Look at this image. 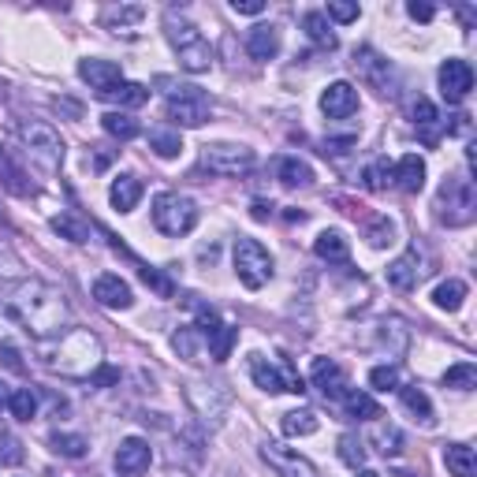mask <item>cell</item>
I'll return each instance as SVG.
<instances>
[{
  "label": "cell",
  "mask_w": 477,
  "mask_h": 477,
  "mask_svg": "<svg viewBox=\"0 0 477 477\" xmlns=\"http://www.w3.org/2000/svg\"><path fill=\"white\" fill-rule=\"evenodd\" d=\"M149 459H154V451H149V440L142 437H128L119 447H116V470L123 477H138L149 470Z\"/></svg>",
  "instance_id": "obj_14"
},
{
  "label": "cell",
  "mask_w": 477,
  "mask_h": 477,
  "mask_svg": "<svg viewBox=\"0 0 477 477\" xmlns=\"http://www.w3.org/2000/svg\"><path fill=\"white\" fill-rule=\"evenodd\" d=\"M392 168H395V164H388L384 157H381V161H373V164L366 168V187H369V190H384V187H392Z\"/></svg>",
  "instance_id": "obj_44"
},
{
  "label": "cell",
  "mask_w": 477,
  "mask_h": 477,
  "mask_svg": "<svg viewBox=\"0 0 477 477\" xmlns=\"http://www.w3.org/2000/svg\"><path fill=\"white\" fill-rule=\"evenodd\" d=\"M202 164H206L213 175H246L250 168L258 164V157H254V149H250V146L213 142V146H206Z\"/></svg>",
  "instance_id": "obj_9"
},
{
  "label": "cell",
  "mask_w": 477,
  "mask_h": 477,
  "mask_svg": "<svg viewBox=\"0 0 477 477\" xmlns=\"http://www.w3.org/2000/svg\"><path fill=\"white\" fill-rule=\"evenodd\" d=\"M369 384H373L376 392L399 388V369H395V366H376V369H369Z\"/></svg>",
  "instance_id": "obj_47"
},
{
  "label": "cell",
  "mask_w": 477,
  "mask_h": 477,
  "mask_svg": "<svg viewBox=\"0 0 477 477\" xmlns=\"http://www.w3.org/2000/svg\"><path fill=\"white\" fill-rule=\"evenodd\" d=\"M373 444H376V451H381V455H399V451H403V433L395 429V425H376L373 429Z\"/></svg>",
  "instance_id": "obj_41"
},
{
  "label": "cell",
  "mask_w": 477,
  "mask_h": 477,
  "mask_svg": "<svg viewBox=\"0 0 477 477\" xmlns=\"http://www.w3.org/2000/svg\"><path fill=\"white\" fill-rule=\"evenodd\" d=\"M232 8H235L239 15H261V12H265L261 0H232Z\"/></svg>",
  "instance_id": "obj_54"
},
{
  "label": "cell",
  "mask_w": 477,
  "mask_h": 477,
  "mask_svg": "<svg viewBox=\"0 0 477 477\" xmlns=\"http://www.w3.org/2000/svg\"><path fill=\"white\" fill-rule=\"evenodd\" d=\"M392 183H395L399 190H407V194H418V190L425 187V161H421L418 154H407L403 161L392 168Z\"/></svg>",
  "instance_id": "obj_21"
},
{
  "label": "cell",
  "mask_w": 477,
  "mask_h": 477,
  "mask_svg": "<svg viewBox=\"0 0 477 477\" xmlns=\"http://www.w3.org/2000/svg\"><path fill=\"white\" fill-rule=\"evenodd\" d=\"M164 34H168V41H172L175 49H187V45H198V41H202V34H198L194 22L183 19V15H175V12L164 15Z\"/></svg>",
  "instance_id": "obj_27"
},
{
  "label": "cell",
  "mask_w": 477,
  "mask_h": 477,
  "mask_svg": "<svg viewBox=\"0 0 477 477\" xmlns=\"http://www.w3.org/2000/svg\"><path fill=\"white\" fill-rule=\"evenodd\" d=\"M8 310L15 314L19 329L27 332L31 340L45 343V340H57L64 332V324L71 317V306L60 287L45 284V280H22L15 287V295L8 298Z\"/></svg>",
  "instance_id": "obj_1"
},
{
  "label": "cell",
  "mask_w": 477,
  "mask_h": 477,
  "mask_svg": "<svg viewBox=\"0 0 477 477\" xmlns=\"http://www.w3.org/2000/svg\"><path fill=\"white\" fill-rule=\"evenodd\" d=\"M444 466L451 477H473L477 473V455L470 444H447L444 447Z\"/></svg>",
  "instance_id": "obj_25"
},
{
  "label": "cell",
  "mask_w": 477,
  "mask_h": 477,
  "mask_svg": "<svg viewBox=\"0 0 477 477\" xmlns=\"http://www.w3.org/2000/svg\"><path fill=\"white\" fill-rule=\"evenodd\" d=\"M358 477H381V473H373V470H362V473H358Z\"/></svg>",
  "instance_id": "obj_60"
},
{
  "label": "cell",
  "mask_w": 477,
  "mask_h": 477,
  "mask_svg": "<svg viewBox=\"0 0 477 477\" xmlns=\"http://www.w3.org/2000/svg\"><path fill=\"white\" fill-rule=\"evenodd\" d=\"M119 381V369H112V366H97L93 373H90V388H109V384H116Z\"/></svg>",
  "instance_id": "obj_50"
},
{
  "label": "cell",
  "mask_w": 477,
  "mask_h": 477,
  "mask_svg": "<svg viewBox=\"0 0 477 477\" xmlns=\"http://www.w3.org/2000/svg\"><path fill=\"white\" fill-rule=\"evenodd\" d=\"M303 31H306V38H310L314 45L329 49V53L340 45V38L332 34V27H329V19H324V12H306V15H303Z\"/></svg>",
  "instance_id": "obj_29"
},
{
  "label": "cell",
  "mask_w": 477,
  "mask_h": 477,
  "mask_svg": "<svg viewBox=\"0 0 477 477\" xmlns=\"http://www.w3.org/2000/svg\"><path fill=\"white\" fill-rule=\"evenodd\" d=\"M109 202H112V209H119V213H131V209L142 202V180H138V175H119V180H112Z\"/></svg>",
  "instance_id": "obj_23"
},
{
  "label": "cell",
  "mask_w": 477,
  "mask_h": 477,
  "mask_svg": "<svg viewBox=\"0 0 477 477\" xmlns=\"http://www.w3.org/2000/svg\"><path fill=\"white\" fill-rule=\"evenodd\" d=\"M272 216V206L269 202H254V220H269Z\"/></svg>",
  "instance_id": "obj_57"
},
{
  "label": "cell",
  "mask_w": 477,
  "mask_h": 477,
  "mask_svg": "<svg viewBox=\"0 0 477 477\" xmlns=\"http://www.w3.org/2000/svg\"><path fill=\"white\" fill-rule=\"evenodd\" d=\"M310 381H314V388H321L324 399H343V395L350 392L343 369H340L332 358H314V366H310Z\"/></svg>",
  "instance_id": "obj_16"
},
{
  "label": "cell",
  "mask_w": 477,
  "mask_h": 477,
  "mask_svg": "<svg viewBox=\"0 0 477 477\" xmlns=\"http://www.w3.org/2000/svg\"><path fill=\"white\" fill-rule=\"evenodd\" d=\"M321 112L329 119H347L358 112V90L350 83H332L329 90L321 93Z\"/></svg>",
  "instance_id": "obj_15"
},
{
  "label": "cell",
  "mask_w": 477,
  "mask_h": 477,
  "mask_svg": "<svg viewBox=\"0 0 477 477\" xmlns=\"http://www.w3.org/2000/svg\"><path fill=\"white\" fill-rule=\"evenodd\" d=\"M317 425L321 421L314 411H287L280 429H284V437H310V433H317Z\"/></svg>",
  "instance_id": "obj_36"
},
{
  "label": "cell",
  "mask_w": 477,
  "mask_h": 477,
  "mask_svg": "<svg viewBox=\"0 0 477 477\" xmlns=\"http://www.w3.org/2000/svg\"><path fill=\"white\" fill-rule=\"evenodd\" d=\"M444 388H455V392H470L477 388V366L473 362H459L444 373Z\"/></svg>",
  "instance_id": "obj_40"
},
{
  "label": "cell",
  "mask_w": 477,
  "mask_h": 477,
  "mask_svg": "<svg viewBox=\"0 0 477 477\" xmlns=\"http://www.w3.org/2000/svg\"><path fill=\"white\" fill-rule=\"evenodd\" d=\"M187 403L198 414V421H206L209 429H220L224 414L232 407V392L224 384H209V381H190L187 384Z\"/></svg>",
  "instance_id": "obj_8"
},
{
  "label": "cell",
  "mask_w": 477,
  "mask_h": 477,
  "mask_svg": "<svg viewBox=\"0 0 477 477\" xmlns=\"http://www.w3.org/2000/svg\"><path fill=\"white\" fill-rule=\"evenodd\" d=\"M463 298H466V284H463V280H444V284H437V291H433V303H437L440 310H447V314H455V310L463 306Z\"/></svg>",
  "instance_id": "obj_38"
},
{
  "label": "cell",
  "mask_w": 477,
  "mask_h": 477,
  "mask_svg": "<svg viewBox=\"0 0 477 477\" xmlns=\"http://www.w3.org/2000/svg\"><path fill=\"white\" fill-rule=\"evenodd\" d=\"M284 216H287V220H306V213H303V209H287Z\"/></svg>",
  "instance_id": "obj_58"
},
{
  "label": "cell",
  "mask_w": 477,
  "mask_h": 477,
  "mask_svg": "<svg viewBox=\"0 0 477 477\" xmlns=\"http://www.w3.org/2000/svg\"><path fill=\"white\" fill-rule=\"evenodd\" d=\"M272 269H276V261L258 239H239L235 243V276L250 291L265 287L272 280Z\"/></svg>",
  "instance_id": "obj_7"
},
{
  "label": "cell",
  "mask_w": 477,
  "mask_h": 477,
  "mask_svg": "<svg viewBox=\"0 0 477 477\" xmlns=\"http://www.w3.org/2000/svg\"><path fill=\"white\" fill-rule=\"evenodd\" d=\"M202 336H206V347H209L213 362H228L232 347H235V340H239V329H232V324H216V329H209V332H202Z\"/></svg>",
  "instance_id": "obj_28"
},
{
  "label": "cell",
  "mask_w": 477,
  "mask_h": 477,
  "mask_svg": "<svg viewBox=\"0 0 477 477\" xmlns=\"http://www.w3.org/2000/svg\"><path fill=\"white\" fill-rule=\"evenodd\" d=\"M79 75H83V83H90L97 93H105V90H112L116 83H123V71H119V64H112V60H102V57L83 60V64H79Z\"/></svg>",
  "instance_id": "obj_19"
},
{
  "label": "cell",
  "mask_w": 477,
  "mask_h": 477,
  "mask_svg": "<svg viewBox=\"0 0 477 477\" xmlns=\"http://www.w3.org/2000/svg\"><path fill=\"white\" fill-rule=\"evenodd\" d=\"M102 128H105V135H112L119 142H131V138L142 135V123L135 116H128V112H105L102 116Z\"/></svg>",
  "instance_id": "obj_30"
},
{
  "label": "cell",
  "mask_w": 477,
  "mask_h": 477,
  "mask_svg": "<svg viewBox=\"0 0 477 477\" xmlns=\"http://www.w3.org/2000/svg\"><path fill=\"white\" fill-rule=\"evenodd\" d=\"M93 298H97L102 306H109V310H128V306L135 303L131 284H128V280H119L116 272L97 276V280H93Z\"/></svg>",
  "instance_id": "obj_17"
},
{
  "label": "cell",
  "mask_w": 477,
  "mask_h": 477,
  "mask_svg": "<svg viewBox=\"0 0 477 477\" xmlns=\"http://www.w3.org/2000/svg\"><path fill=\"white\" fill-rule=\"evenodd\" d=\"M343 414L355 418V421H369V418H381V407H376V399L366 395V392H347L343 395Z\"/></svg>",
  "instance_id": "obj_33"
},
{
  "label": "cell",
  "mask_w": 477,
  "mask_h": 477,
  "mask_svg": "<svg viewBox=\"0 0 477 477\" xmlns=\"http://www.w3.org/2000/svg\"><path fill=\"white\" fill-rule=\"evenodd\" d=\"M0 358H4V366H8V369H15V373H22V369H27V366L19 362V350H15L12 343H4V347H0Z\"/></svg>",
  "instance_id": "obj_53"
},
{
  "label": "cell",
  "mask_w": 477,
  "mask_h": 477,
  "mask_svg": "<svg viewBox=\"0 0 477 477\" xmlns=\"http://www.w3.org/2000/svg\"><path fill=\"white\" fill-rule=\"evenodd\" d=\"M407 12H411V19H418V22H429V19L437 15L433 4H418V0H414V4H407Z\"/></svg>",
  "instance_id": "obj_55"
},
{
  "label": "cell",
  "mask_w": 477,
  "mask_h": 477,
  "mask_svg": "<svg viewBox=\"0 0 477 477\" xmlns=\"http://www.w3.org/2000/svg\"><path fill=\"white\" fill-rule=\"evenodd\" d=\"M261 459L280 473V477H317V466L310 459H303L295 447L280 444V440H265L261 444Z\"/></svg>",
  "instance_id": "obj_11"
},
{
  "label": "cell",
  "mask_w": 477,
  "mask_h": 477,
  "mask_svg": "<svg viewBox=\"0 0 477 477\" xmlns=\"http://www.w3.org/2000/svg\"><path fill=\"white\" fill-rule=\"evenodd\" d=\"M362 15V8L358 4H343V0H332V4H329V15H324V19H336V22H355Z\"/></svg>",
  "instance_id": "obj_49"
},
{
  "label": "cell",
  "mask_w": 477,
  "mask_h": 477,
  "mask_svg": "<svg viewBox=\"0 0 477 477\" xmlns=\"http://www.w3.org/2000/svg\"><path fill=\"white\" fill-rule=\"evenodd\" d=\"M250 376H254V384L269 395L276 392H295V395H303L306 384H303V376H295V373H284L280 366H272L269 358L261 355H250Z\"/></svg>",
  "instance_id": "obj_10"
},
{
  "label": "cell",
  "mask_w": 477,
  "mask_h": 477,
  "mask_svg": "<svg viewBox=\"0 0 477 477\" xmlns=\"http://www.w3.org/2000/svg\"><path fill=\"white\" fill-rule=\"evenodd\" d=\"M477 213V194H473V183L470 180H447L440 187V198H437V216L447 228H463L470 224Z\"/></svg>",
  "instance_id": "obj_6"
},
{
  "label": "cell",
  "mask_w": 477,
  "mask_h": 477,
  "mask_svg": "<svg viewBox=\"0 0 477 477\" xmlns=\"http://www.w3.org/2000/svg\"><path fill=\"white\" fill-rule=\"evenodd\" d=\"M0 172H4V187H8V190H15V194H31L27 175H22L8 157H0Z\"/></svg>",
  "instance_id": "obj_48"
},
{
  "label": "cell",
  "mask_w": 477,
  "mask_h": 477,
  "mask_svg": "<svg viewBox=\"0 0 477 477\" xmlns=\"http://www.w3.org/2000/svg\"><path fill=\"white\" fill-rule=\"evenodd\" d=\"M149 146H154V154L172 161V157H180L183 154V135L180 131H172V128H154L149 131Z\"/></svg>",
  "instance_id": "obj_32"
},
{
  "label": "cell",
  "mask_w": 477,
  "mask_h": 477,
  "mask_svg": "<svg viewBox=\"0 0 477 477\" xmlns=\"http://www.w3.org/2000/svg\"><path fill=\"white\" fill-rule=\"evenodd\" d=\"M8 411H12V418H19V421H31V418L38 414V395H34V388H15V392L8 395Z\"/></svg>",
  "instance_id": "obj_39"
},
{
  "label": "cell",
  "mask_w": 477,
  "mask_h": 477,
  "mask_svg": "<svg viewBox=\"0 0 477 477\" xmlns=\"http://www.w3.org/2000/svg\"><path fill=\"white\" fill-rule=\"evenodd\" d=\"M53 232L67 235L71 243H86V239H90V224H83L79 216H71V213H64V216H57V220H53Z\"/></svg>",
  "instance_id": "obj_43"
},
{
  "label": "cell",
  "mask_w": 477,
  "mask_h": 477,
  "mask_svg": "<svg viewBox=\"0 0 477 477\" xmlns=\"http://www.w3.org/2000/svg\"><path fill=\"white\" fill-rule=\"evenodd\" d=\"M154 224H157V232L172 235V239H180L187 232H194V224H198V206H194V198L187 194H175V190H164L154 198Z\"/></svg>",
  "instance_id": "obj_4"
},
{
  "label": "cell",
  "mask_w": 477,
  "mask_h": 477,
  "mask_svg": "<svg viewBox=\"0 0 477 477\" xmlns=\"http://www.w3.org/2000/svg\"><path fill=\"white\" fill-rule=\"evenodd\" d=\"M8 395H12V392L4 388V381H0V407H8Z\"/></svg>",
  "instance_id": "obj_59"
},
{
  "label": "cell",
  "mask_w": 477,
  "mask_h": 477,
  "mask_svg": "<svg viewBox=\"0 0 477 477\" xmlns=\"http://www.w3.org/2000/svg\"><path fill=\"white\" fill-rule=\"evenodd\" d=\"M142 280H146V284H149V287H154V291H157V295H164V298H168V295H172V284H168V280H164V276H161V272H157V269H149V265H142Z\"/></svg>",
  "instance_id": "obj_51"
},
{
  "label": "cell",
  "mask_w": 477,
  "mask_h": 477,
  "mask_svg": "<svg viewBox=\"0 0 477 477\" xmlns=\"http://www.w3.org/2000/svg\"><path fill=\"white\" fill-rule=\"evenodd\" d=\"M19 138H22V146H27V157L41 172H57L64 164V142H60V135L53 128H49V123H38V119L22 123Z\"/></svg>",
  "instance_id": "obj_5"
},
{
  "label": "cell",
  "mask_w": 477,
  "mask_h": 477,
  "mask_svg": "<svg viewBox=\"0 0 477 477\" xmlns=\"http://www.w3.org/2000/svg\"><path fill=\"white\" fill-rule=\"evenodd\" d=\"M399 399H403V407H407L421 425H433V403H429V395H425L418 384L399 388Z\"/></svg>",
  "instance_id": "obj_35"
},
{
  "label": "cell",
  "mask_w": 477,
  "mask_h": 477,
  "mask_svg": "<svg viewBox=\"0 0 477 477\" xmlns=\"http://www.w3.org/2000/svg\"><path fill=\"white\" fill-rule=\"evenodd\" d=\"M164 86V97H168V119H175L180 128H202L213 116V105L202 86L194 83H172V79H157Z\"/></svg>",
  "instance_id": "obj_3"
},
{
  "label": "cell",
  "mask_w": 477,
  "mask_h": 477,
  "mask_svg": "<svg viewBox=\"0 0 477 477\" xmlns=\"http://www.w3.org/2000/svg\"><path fill=\"white\" fill-rule=\"evenodd\" d=\"M421 276H425V269H421L418 246H411L407 254H399V258L388 265V284H392L395 291H414Z\"/></svg>",
  "instance_id": "obj_18"
},
{
  "label": "cell",
  "mask_w": 477,
  "mask_h": 477,
  "mask_svg": "<svg viewBox=\"0 0 477 477\" xmlns=\"http://www.w3.org/2000/svg\"><path fill=\"white\" fill-rule=\"evenodd\" d=\"M209 64H213V49H209V41H206V38L198 41V45L180 49V67H183V71L202 75V71H209Z\"/></svg>",
  "instance_id": "obj_34"
},
{
  "label": "cell",
  "mask_w": 477,
  "mask_h": 477,
  "mask_svg": "<svg viewBox=\"0 0 477 477\" xmlns=\"http://www.w3.org/2000/svg\"><path fill=\"white\" fill-rule=\"evenodd\" d=\"M392 235H395V224L388 220V216H376L373 224H369V232H366V239H369V246H388L392 243Z\"/></svg>",
  "instance_id": "obj_46"
},
{
  "label": "cell",
  "mask_w": 477,
  "mask_h": 477,
  "mask_svg": "<svg viewBox=\"0 0 477 477\" xmlns=\"http://www.w3.org/2000/svg\"><path fill=\"white\" fill-rule=\"evenodd\" d=\"M0 272H4V276L19 272V261H15V254H12V250H0Z\"/></svg>",
  "instance_id": "obj_56"
},
{
  "label": "cell",
  "mask_w": 477,
  "mask_h": 477,
  "mask_svg": "<svg viewBox=\"0 0 477 477\" xmlns=\"http://www.w3.org/2000/svg\"><path fill=\"white\" fill-rule=\"evenodd\" d=\"M12 329H19V321H15V314L8 310V303H0V347H4V343H8Z\"/></svg>",
  "instance_id": "obj_52"
},
{
  "label": "cell",
  "mask_w": 477,
  "mask_h": 477,
  "mask_svg": "<svg viewBox=\"0 0 477 477\" xmlns=\"http://www.w3.org/2000/svg\"><path fill=\"white\" fill-rule=\"evenodd\" d=\"M340 459H343L347 466H355V470H358V466L366 463V444H362L358 437H350V433L340 437Z\"/></svg>",
  "instance_id": "obj_45"
},
{
  "label": "cell",
  "mask_w": 477,
  "mask_h": 477,
  "mask_svg": "<svg viewBox=\"0 0 477 477\" xmlns=\"http://www.w3.org/2000/svg\"><path fill=\"white\" fill-rule=\"evenodd\" d=\"M276 175H280L284 187H310L314 183V168L306 161H298V157H284L280 164H276Z\"/></svg>",
  "instance_id": "obj_31"
},
{
  "label": "cell",
  "mask_w": 477,
  "mask_h": 477,
  "mask_svg": "<svg viewBox=\"0 0 477 477\" xmlns=\"http://www.w3.org/2000/svg\"><path fill=\"white\" fill-rule=\"evenodd\" d=\"M350 64H355V71L362 75V79L373 86V90H381V93H392V79H395V75H392V64L381 57V53H376V49H369V45H362V49H355V60H350Z\"/></svg>",
  "instance_id": "obj_13"
},
{
  "label": "cell",
  "mask_w": 477,
  "mask_h": 477,
  "mask_svg": "<svg viewBox=\"0 0 477 477\" xmlns=\"http://www.w3.org/2000/svg\"><path fill=\"white\" fill-rule=\"evenodd\" d=\"M49 447H53L57 455H64V459H83L90 451L86 437H79V433H53V437H49Z\"/></svg>",
  "instance_id": "obj_37"
},
{
  "label": "cell",
  "mask_w": 477,
  "mask_h": 477,
  "mask_svg": "<svg viewBox=\"0 0 477 477\" xmlns=\"http://www.w3.org/2000/svg\"><path fill=\"white\" fill-rule=\"evenodd\" d=\"M97 97H102V102L119 105V109H138V105H146V102H149V90H146L142 83H116L112 90L97 93Z\"/></svg>",
  "instance_id": "obj_26"
},
{
  "label": "cell",
  "mask_w": 477,
  "mask_h": 477,
  "mask_svg": "<svg viewBox=\"0 0 477 477\" xmlns=\"http://www.w3.org/2000/svg\"><path fill=\"white\" fill-rule=\"evenodd\" d=\"M411 116H414V128L421 131V138L429 142V146H437L440 142V131H444L440 112L429 102H425V97H414V102H411Z\"/></svg>",
  "instance_id": "obj_20"
},
{
  "label": "cell",
  "mask_w": 477,
  "mask_h": 477,
  "mask_svg": "<svg viewBox=\"0 0 477 477\" xmlns=\"http://www.w3.org/2000/svg\"><path fill=\"white\" fill-rule=\"evenodd\" d=\"M473 90V67L466 60H444L440 64V93H444V102L451 105H463L466 97Z\"/></svg>",
  "instance_id": "obj_12"
},
{
  "label": "cell",
  "mask_w": 477,
  "mask_h": 477,
  "mask_svg": "<svg viewBox=\"0 0 477 477\" xmlns=\"http://www.w3.org/2000/svg\"><path fill=\"white\" fill-rule=\"evenodd\" d=\"M246 53L254 60H272L276 53H280V31L272 27V22H261V27L250 31L246 38Z\"/></svg>",
  "instance_id": "obj_22"
},
{
  "label": "cell",
  "mask_w": 477,
  "mask_h": 477,
  "mask_svg": "<svg viewBox=\"0 0 477 477\" xmlns=\"http://www.w3.org/2000/svg\"><path fill=\"white\" fill-rule=\"evenodd\" d=\"M314 254L321 258V261H332V265H343L347 258H350V246H347V239H343V232H321L317 239H314Z\"/></svg>",
  "instance_id": "obj_24"
},
{
  "label": "cell",
  "mask_w": 477,
  "mask_h": 477,
  "mask_svg": "<svg viewBox=\"0 0 477 477\" xmlns=\"http://www.w3.org/2000/svg\"><path fill=\"white\" fill-rule=\"evenodd\" d=\"M102 355H105V347L90 329H67L57 340L38 343L41 366L60 376H71V381H90V373L102 366Z\"/></svg>",
  "instance_id": "obj_2"
},
{
  "label": "cell",
  "mask_w": 477,
  "mask_h": 477,
  "mask_svg": "<svg viewBox=\"0 0 477 477\" xmlns=\"http://www.w3.org/2000/svg\"><path fill=\"white\" fill-rule=\"evenodd\" d=\"M202 343H206V336H202V332H198V329H194V324H187V329H180V332H175V336H172V347H175V350H180V355H183V358H190V362L198 358V347H202Z\"/></svg>",
  "instance_id": "obj_42"
}]
</instances>
